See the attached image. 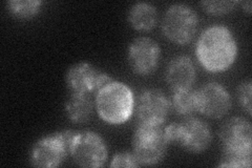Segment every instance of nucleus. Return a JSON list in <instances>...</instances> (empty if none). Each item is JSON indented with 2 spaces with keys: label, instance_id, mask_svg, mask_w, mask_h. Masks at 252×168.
Here are the masks:
<instances>
[{
  "label": "nucleus",
  "instance_id": "20",
  "mask_svg": "<svg viewBox=\"0 0 252 168\" xmlns=\"http://www.w3.org/2000/svg\"><path fill=\"white\" fill-rule=\"evenodd\" d=\"M251 92H252V83L251 80L247 79L241 82L236 89V100L240 105L246 110L248 116L252 114L251 107Z\"/></svg>",
  "mask_w": 252,
  "mask_h": 168
},
{
  "label": "nucleus",
  "instance_id": "15",
  "mask_svg": "<svg viewBox=\"0 0 252 168\" xmlns=\"http://www.w3.org/2000/svg\"><path fill=\"white\" fill-rule=\"evenodd\" d=\"M127 19L132 29L140 32L153 30L158 23V11L156 6L148 2H137L127 14Z\"/></svg>",
  "mask_w": 252,
  "mask_h": 168
},
{
  "label": "nucleus",
  "instance_id": "13",
  "mask_svg": "<svg viewBox=\"0 0 252 168\" xmlns=\"http://www.w3.org/2000/svg\"><path fill=\"white\" fill-rule=\"evenodd\" d=\"M196 78V69L190 57L178 55L166 67L165 79L173 91L191 89Z\"/></svg>",
  "mask_w": 252,
  "mask_h": 168
},
{
  "label": "nucleus",
  "instance_id": "10",
  "mask_svg": "<svg viewBox=\"0 0 252 168\" xmlns=\"http://www.w3.org/2000/svg\"><path fill=\"white\" fill-rule=\"evenodd\" d=\"M161 47L155 39L146 36L132 40L127 49V63L132 73L139 76L153 74L159 66Z\"/></svg>",
  "mask_w": 252,
  "mask_h": 168
},
{
  "label": "nucleus",
  "instance_id": "17",
  "mask_svg": "<svg viewBox=\"0 0 252 168\" xmlns=\"http://www.w3.org/2000/svg\"><path fill=\"white\" fill-rule=\"evenodd\" d=\"M41 4L42 2L39 0H11L6 2L10 14L21 20L34 18L40 11Z\"/></svg>",
  "mask_w": 252,
  "mask_h": 168
},
{
  "label": "nucleus",
  "instance_id": "2",
  "mask_svg": "<svg viewBox=\"0 0 252 168\" xmlns=\"http://www.w3.org/2000/svg\"><path fill=\"white\" fill-rule=\"evenodd\" d=\"M135 102L130 87L115 80L102 87L94 96V107L99 117L113 125L128 121L135 110Z\"/></svg>",
  "mask_w": 252,
  "mask_h": 168
},
{
  "label": "nucleus",
  "instance_id": "5",
  "mask_svg": "<svg viewBox=\"0 0 252 168\" xmlns=\"http://www.w3.org/2000/svg\"><path fill=\"white\" fill-rule=\"evenodd\" d=\"M74 131H62L40 138L31 148L29 161L31 165L42 168L60 166L69 156Z\"/></svg>",
  "mask_w": 252,
  "mask_h": 168
},
{
  "label": "nucleus",
  "instance_id": "3",
  "mask_svg": "<svg viewBox=\"0 0 252 168\" xmlns=\"http://www.w3.org/2000/svg\"><path fill=\"white\" fill-rule=\"evenodd\" d=\"M169 143H175L189 154L200 155L206 151L212 142L210 126L202 119L185 117L182 121L172 122L164 129Z\"/></svg>",
  "mask_w": 252,
  "mask_h": 168
},
{
  "label": "nucleus",
  "instance_id": "12",
  "mask_svg": "<svg viewBox=\"0 0 252 168\" xmlns=\"http://www.w3.org/2000/svg\"><path fill=\"white\" fill-rule=\"evenodd\" d=\"M231 105V96L223 85L210 82L198 90V111L205 117L223 118L229 113Z\"/></svg>",
  "mask_w": 252,
  "mask_h": 168
},
{
  "label": "nucleus",
  "instance_id": "1",
  "mask_svg": "<svg viewBox=\"0 0 252 168\" xmlns=\"http://www.w3.org/2000/svg\"><path fill=\"white\" fill-rule=\"evenodd\" d=\"M238 53V42L232 32L220 25L205 29L195 43L196 58L210 73H222L230 68Z\"/></svg>",
  "mask_w": 252,
  "mask_h": 168
},
{
  "label": "nucleus",
  "instance_id": "7",
  "mask_svg": "<svg viewBox=\"0 0 252 168\" xmlns=\"http://www.w3.org/2000/svg\"><path fill=\"white\" fill-rule=\"evenodd\" d=\"M107 146L103 138L92 131L75 132L70 143L69 156L81 167L97 168L107 160Z\"/></svg>",
  "mask_w": 252,
  "mask_h": 168
},
{
  "label": "nucleus",
  "instance_id": "21",
  "mask_svg": "<svg viewBox=\"0 0 252 168\" xmlns=\"http://www.w3.org/2000/svg\"><path fill=\"white\" fill-rule=\"evenodd\" d=\"M110 167H140V163L133 153L129 151H121L116 154L112 162L109 164Z\"/></svg>",
  "mask_w": 252,
  "mask_h": 168
},
{
  "label": "nucleus",
  "instance_id": "14",
  "mask_svg": "<svg viewBox=\"0 0 252 168\" xmlns=\"http://www.w3.org/2000/svg\"><path fill=\"white\" fill-rule=\"evenodd\" d=\"M94 101L91 95L70 94L65 103L66 117L70 122L75 124H84L89 122L93 117Z\"/></svg>",
  "mask_w": 252,
  "mask_h": 168
},
{
  "label": "nucleus",
  "instance_id": "11",
  "mask_svg": "<svg viewBox=\"0 0 252 168\" xmlns=\"http://www.w3.org/2000/svg\"><path fill=\"white\" fill-rule=\"evenodd\" d=\"M135 109L139 123L162 125L169 115L171 104L161 90L147 89L139 95Z\"/></svg>",
  "mask_w": 252,
  "mask_h": 168
},
{
  "label": "nucleus",
  "instance_id": "6",
  "mask_svg": "<svg viewBox=\"0 0 252 168\" xmlns=\"http://www.w3.org/2000/svg\"><path fill=\"white\" fill-rule=\"evenodd\" d=\"M198 28V14L187 4H172L163 16V34L169 41L176 44H188L195 36Z\"/></svg>",
  "mask_w": 252,
  "mask_h": 168
},
{
  "label": "nucleus",
  "instance_id": "4",
  "mask_svg": "<svg viewBox=\"0 0 252 168\" xmlns=\"http://www.w3.org/2000/svg\"><path fill=\"white\" fill-rule=\"evenodd\" d=\"M168 144L161 125L139 123L132 134V153L141 166H154L162 162Z\"/></svg>",
  "mask_w": 252,
  "mask_h": 168
},
{
  "label": "nucleus",
  "instance_id": "9",
  "mask_svg": "<svg viewBox=\"0 0 252 168\" xmlns=\"http://www.w3.org/2000/svg\"><path fill=\"white\" fill-rule=\"evenodd\" d=\"M219 137L225 153L252 156V126L243 117H231L220 125Z\"/></svg>",
  "mask_w": 252,
  "mask_h": 168
},
{
  "label": "nucleus",
  "instance_id": "16",
  "mask_svg": "<svg viewBox=\"0 0 252 168\" xmlns=\"http://www.w3.org/2000/svg\"><path fill=\"white\" fill-rule=\"evenodd\" d=\"M171 108L183 117L193 116L198 111V91L191 89L173 91L170 99Z\"/></svg>",
  "mask_w": 252,
  "mask_h": 168
},
{
  "label": "nucleus",
  "instance_id": "22",
  "mask_svg": "<svg viewBox=\"0 0 252 168\" xmlns=\"http://www.w3.org/2000/svg\"><path fill=\"white\" fill-rule=\"evenodd\" d=\"M242 6H243V10L246 11L248 14L251 13L252 11V2L250 1V0H247V1H244V2H241Z\"/></svg>",
  "mask_w": 252,
  "mask_h": 168
},
{
  "label": "nucleus",
  "instance_id": "19",
  "mask_svg": "<svg viewBox=\"0 0 252 168\" xmlns=\"http://www.w3.org/2000/svg\"><path fill=\"white\" fill-rule=\"evenodd\" d=\"M251 161H252V156L231 154V153H225V151H223L218 166L232 167V168H249L251 166Z\"/></svg>",
  "mask_w": 252,
  "mask_h": 168
},
{
  "label": "nucleus",
  "instance_id": "8",
  "mask_svg": "<svg viewBox=\"0 0 252 168\" xmlns=\"http://www.w3.org/2000/svg\"><path fill=\"white\" fill-rule=\"evenodd\" d=\"M114 79L108 74L97 69L89 62H78L68 67L65 83L70 94L94 95Z\"/></svg>",
  "mask_w": 252,
  "mask_h": 168
},
{
  "label": "nucleus",
  "instance_id": "18",
  "mask_svg": "<svg viewBox=\"0 0 252 168\" xmlns=\"http://www.w3.org/2000/svg\"><path fill=\"white\" fill-rule=\"evenodd\" d=\"M239 1H212V0H207V1H201L200 4L204 9V11L212 16H223L232 12Z\"/></svg>",
  "mask_w": 252,
  "mask_h": 168
}]
</instances>
